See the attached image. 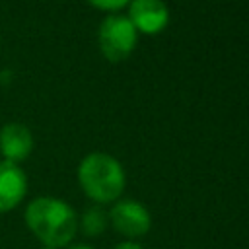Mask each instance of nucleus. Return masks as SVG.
Masks as SVG:
<instances>
[{"label": "nucleus", "instance_id": "nucleus-12", "mask_svg": "<svg viewBox=\"0 0 249 249\" xmlns=\"http://www.w3.org/2000/svg\"><path fill=\"white\" fill-rule=\"evenodd\" d=\"M41 249H53V247H41Z\"/></svg>", "mask_w": 249, "mask_h": 249}, {"label": "nucleus", "instance_id": "nucleus-3", "mask_svg": "<svg viewBox=\"0 0 249 249\" xmlns=\"http://www.w3.org/2000/svg\"><path fill=\"white\" fill-rule=\"evenodd\" d=\"M138 41V31L130 23V19L123 14H109L97 31V43L101 54L109 62L126 60Z\"/></svg>", "mask_w": 249, "mask_h": 249}, {"label": "nucleus", "instance_id": "nucleus-10", "mask_svg": "<svg viewBox=\"0 0 249 249\" xmlns=\"http://www.w3.org/2000/svg\"><path fill=\"white\" fill-rule=\"evenodd\" d=\"M113 249H144L140 243H136V241H121V243H117Z\"/></svg>", "mask_w": 249, "mask_h": 249}, {"label": "nucleus", "instance_id": "nucleus-11", "mask_svg": "<svg viewBox=\"0 0 249 249\" xmlns=\"http://www.w3.org/2000/svg\"><path fill=\"white\" fill-rule=\"evenodd\" d=\"M68 249H95L93 245H88V243H74V245H70Z\"/></svg>", "mask_w": 249, "mask_h": 249}, {"label": "nucleus", "instance_id": "nucleus-7", "mask_svg": "<svg viewBox=\"0 0 249 249\" xmlns=\"http://www.w3.org/2000/svg\"><path fill=\"white\" fill-rule=\"evenodd\" d=\"M33 152V134L21 123H8L0 128V154L4 161L21 163Z\"/></svg>", "mask_w": 249, "mask_h": 249}, {"label": "nucleus", "instance_id": "nucleus-2", "mask_svg": "<svg viewBox=\"0 0 249 249\" xmlns=\"http://www.w3.org/2000/svg\"><path fill=\"white\" fill-rule=\"evenodd\" d=\"M78 183L84 195L101 206L121 198L126 175L117 158L105 152H91L78 165Z\"/></svg>", "mask_w": 249, "mask_h": 249}, {"label": "nucleus", "instance_id": "nucleus-8", "mask_svg": "<svg viewBox=\"0 0 249 249\" xmlns=\"http://www.w3.org/2000/svg\"><path fill=\"white\" fill-rule=\"evenodd\" d=\"M107 224H109V216H107V212L99 204L88 206L78 216V230L86 237H97V235H101L107 230Z\"/></svg>", "mask_w": 249, "mask_h": 249}, {"label": "nucleus", "instance_id": "nucleus-9", "mask_svg": "<svg viewBox=\"0 0 249 249\" xmlns=\"http://www.w3.org/2000/svg\"><path fill=\"white\" fill-rule=\"evenodd\" d=\"M93 8L103 10V12H117L121 8H124L126 4H130V0H88Z\"/></svg>", "mask_w": 249, "mask_h": 249}, {"label": "nucleus", "instance_id": "nucleus-1", "mask_svg": "<svg viewBox=\"0 0 249 249\" xmlns=\"http://www.w3.org/2000/svg\"><path fill=\"white\" fill-rule=\"evenodd\" d=\"M27 230L41 241L43 247L60 249L74 241L78 233V214L62 198L35 196L23 210Z\"/></svg>", "mask_w": 249, "mask_h": 249}, {"label": "nucleus", "instance_id": "nucleus-5", "mask_svg": "<svg viewBox=\"0 0 249 249\" xmlns=\"http://www.w3.org/2000/svg\"><path fill=\"white\" fill-rule=\"evenodd\" d=\"M126 18L136 31L144 35H156L167 27L169 8L163 0H130Z\"/></svg>", "mask_w": 249, "mask_h": 249}, {"label": "nucleus", "instance_id": "nucleus-6", "mask_svg": "<svg viewBox=\"0 0 249 249\" xmlns=\"http://www.w3.org/2000/svg\"><path fill=\"white\" fill-rule=\"evenodd\" d=\"M27 195V175L12 161H0V214H6L21 204Z\"/></svg>", "mask_w": 249, "mask_h": 249}, {"label": "nucleus", "instance_id": "nucleus-4", "mask_svg": "<svg viewBox=\"0 0 249 249\" xmlns=\"http://www.w3.org/2000/svg\"><path fill=\"white\" fill-rule=\"evenodd\" d=\"M107 216H109V224L113 226V230L130 241L146 235L152 226V216L148 208L142 202L132 200V198H119L111 206Z\"/></svg>", "mask_w": 249, "mask_h": 249}]
</instances>
